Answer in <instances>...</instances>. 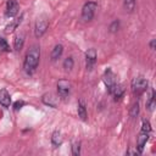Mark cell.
<instances>
[{
  "mask_svg": "<svg viewBox=\"0 0 156 156\" xmlns=\"http://www.w3.org/2000/svg\"><path fill=\"white\" fill-rule=\"evenodd\" d=\"M39 61H40V46L39 45H32L26 56H24V61H23V71L28 74V76H32L37 68H38V65H39Z\"/></svg>",
  "mask_w": 156,
  "mask_h": 156,
  "instance_id": "6da1fadb",
  "label": "cell"
},
{
  "mask_svg": "<svg viewBox=\"0 0 156 156\" xmlns=\"http://www.w3.org/2000/svg\"><path fill=\"white\" fill-rule=\"evenodd\" d=\"M96 9H98V2L96 1L88 0L87 2H84L83 7H82V20L85 21V22H90L95 16Z\"/></svg>",
  "mask_w": 156,
  "mask_h": 156,
  "instance_id": "7a4b0ae2",
  "label": "cell"
},
{
  "mask_svg": "<svg viewBox=\"0 0 156 156\" xmlns=\"http://www.w3.org/2000/svg\"><path fill=\"white\" fill-rule=\"evenodd\" d=\"M147 87H149V82L144 77H135L132 80V91L135 96L143 95L146 91Z\"/></svg>",
  "mask_w": 156,
  "mask_h": 156,
  "instance_id": "3957f363",
  "label": "cell"
},
{
  "mask_svg": "<svg viewBox=\"0 0 156 156\" xmlns=\"http://www.w3.org/2000/svg\"><path fill=\"white\" fill-rule=\"evenodd\" d=\"M48 27H49V20H48V17H45V16L38 17L37 21H35V24H34V35H35V38L43 37L44 33L46 32Z\"/></svg>",
  "mask_w": 156,
  "mask_h": 156,
  "instance_id": "277c9868",
  "label": "cell"
},
{
  "mask_svg": "<svg viewBox=\"0 0 156 156\" xmlns=\"http://www.w3.org/2000/svg\"><path fill=\"white\" fill-rule=\"evenodd\" d=\"M57 94L61 99H67L71 94V83L67 79H60L57 82Z\"/></svg>",
  "mask_w": 156,
  "mask_h": 156,
  "instance_id": "5b68a950",
  "label": "cell"
},
{
  "mask_svg": "<svg viewBox=\"0 0 156 156\" xmlns=\"http://www.w3.org/2000/svg\"><path fill=\"white\" fill-rule=\"evenodd\" d=\"M96 58H98V54L94 48H90L85 51V67L88 71H91L94 68L96 63Z\"/></svg>",
  "mask_w": 156,
  "mask_h": 156,
  "instance_id": "8992f818",
  "label": "cell"
},
{
  "mask_svg": "<svg viewBox=\"0 0 156 156\" xmlns=\"http://www.w3.org/2000/svg\"><path fill=\"white\" fill-rule=\"evenodd\" d=\"M20 11V5L17 0H7L6 7H5V16L9 18L15 17Z\"/></svg>",
  "mask_w": 156,
  "mask_h": 156,
  "instance_id": "52a82bcc",
  "label": "cell"
},
{
  "mask_svg": "<svg viewBox=\"0 0 156 156\" xmlns=\"http://www.w3.org/2000/svg\"><path fill=\"white\" fill-rule=\"evenodd\" d=\"M102 79H104V83H105V85H106L107 91L110 93L111 89L113 88V85L117 83V82H116V76H115V73L112 72L111 68H107V69L105 71V73H104V76H102Z\"/></svg>",
  "mask_w": 156,
  "mask_h": 156,
  "instance_id": "ba28073f",
  "label": "cell"
},
{
  "mask_svg": "<svg viewBox=\"0 0 156 156\" xmlns=\"http://www.w3.org/2000/svg\"><path fill=\"white\" fill-rule=\"evenodd\" d=\"M149 135H150L149 132H146L144 129H140V132L138 134V139H136V149H138L136 151L139 154H143L144 147H145V144H146V141L149 139Z\"/></svg>",
  "mask_w": 156,
  "mask_h": 156,
  "instance_id": "9c48e42d",
  "label": "cell"
},
{
  "mask_svg": "<svg viewBox=\"0 0 156 156\" xmlns=\"http://www.w3.org/2000/svg\"><path fill=\"white\" fill-rule=\"evenodd\" d=\"M0 105L4 106L5 108H9L11 105V96L6 89L0 90Z\"/></svg>",
  "mask_w": 156,
  "mask_h": 156,
  "instance_id": "30bf717a",
  "label": "cell"
},
{
  "mask_svg": "<svg viewBox=\"0 0 156 156\" xmlns=\"http://www.w3.org/2000/svg\"><path fill=\"white\" fill-rule=\"evenodd\" d=\"M62 52H63V45L62 44H56L54 46V49L51 50V54H50V60L51 61H57L61 56H62Z\"/></svg>",
  "mask_w": 156,
  "mask_h": 156,
  "instance_id": "8fae6325",
  "label": "cell"
},
{
  "mask_svg": "<svg viewBox=\"0 0 156 156\" xmlns=\"http://www.w3.org/2000/svg\"><path fill=\"white\" fill-rule=\"evenodd\" d=\"M110 94L115 98V100H119V99L123 96V94H124V88H123V85L116 83V84L113 85V88L111 89Z\"/></svg>",
  "mask_w": 156,
  "mask_h": 156,
  "instance_id": "7c38bea8",
  "label": "cell"
},
{
  "mask_svg": "<svg viewBox=\"0 0 156 156\" xmlns=\"http://www.w3.org/2000/svg\"><path fill=\"white\" fill-rule=\"evenodd\" d=\"M41 101H43L45 105L50 106V107H56V105H57V98H55V96H54L52 94H50V93L44 94L43 98H41Z\"/></svg>",
  "mask_w": 156,
  "mask_h": 156,
  "instance_id": "4fadbf2b",
  "label": "cell"
},
{
  "mask_svg": "<svg viewBox=\"0 0 156 156\" xmlns=\"http://www.w3.org/2000/svg\"><path fill=\"white\" fill-rule=\"evenodd\" d=\"M77 111H78V117L82 121H87L88 119V112H87V107L83 100L78 101V106H77Z\"/></svg>",
  "mask_w": 156,
  "mask_h": 156,
  "instance_id": "5bb4252c",
  "label": "cell"
},
{
  "mask_svg": "<svg viewBox=\"0 0 156 156\" xmlns=\"http://www.w3.org/2000/svg\"><path fill=\"white\" fill-rule=\"evenodd\" d=\"M155 104H156V93L154 89L150 90V94H149V98L146 99V108L149 111H152L154 107H155Z\"/></svg>",
  "mask_w": 156,
  "mask_h": 156,
  "instance_id": "9a60e30c",
  "label": "cell"
},
{
  "mask_svg": "<svg viewBox=\"0 0 156 156\" xmlns=\"http://www.w3.org/2000/svg\"><path fill=\"white\" fill-rule=\"evenodd\" d=\"M62 141H63V139L61 136V133L58 130H55L51 134V144H52V146L54 147H58L62 144Z\"/></svg>",
  "mask_w": 156,
  "mask_h": 156,
  "instance_id": "2e32d148",
  "label": "cell"
},
{
  "mask_svg": "<svg viewBox=\"0 0 156 156\" xmlns=\"http://www.w3.org/2000/svg\"><path fill=\"white\" fill-rule=\"evenodd\" d=\"M23 45H24V35L23 34L17 35L15 38V41H13V49L16 51H21L22 48H23Z\"/></svg>",
  "mask_w": 156,
  "mask_h": 156,
  "instance_id": "e0dca14e",
  "label": "cell"
},
{
  "mask_svg": "<svg viewBox=\"0 0 156 156\" xmlns=\"http://www.w3.org/2000/svg\"><path fill=\"white\" fill-rule=\"evenodd\" d=\"M22 20H23V15H21L20 17H17L12 23H10V24H7L6 26V32L7 33H10V32H13L21 23H22Z\"/></svg>",
  "mask_w": 156,
  "mask_h": 156,
  "instance_id": "ac0fdd59",
  "label": "cell"
},
{
  "mask_svg": "<svg viewBox=\"0 0 156 156\" xmlns=\"http://www.w3.org/2000/svg\"><path fill=\"white\" fill-rule=\"evenodd\" d=\"M136 6V0H123V7L127 12H133Z\"/></svg>",
  "mask_w": 156,
  "mask_h": 156,
  "instance_id": "d6986e66",
  "label": "cell"
},
{
  "mask_svg": "<svg viewBox=\"0 0 156 156\" xmlns=\"http://www.w3.org/2000/svg\"><path fill=\"white\" fill-rule=\"evenodd\" d=\"M62 66H63L65 71H71V69L73 68V66H74V60H73V57H72V56L66 57V58L63 60Z\"/></svg>",
  "mask_w": 156,
  "mask_h": 156,
  "instance_id": "ffe728a7",
  "label": "cell"
},
{
  "mask_svg": "<svg viewBox=\"0 0 156 156\" xmlns=\"http://www.w3.org/2000/svg\"><path fill=\"white\" fill-rule=\"evenodd\" d=\"M119 26H121V23H119L118 20L112 21V22L110 23V26H108V30H110V33H117L118 29H119Z\"/></svg>",
  "mask_w": 156,
  "mask_h": 156,
  "instance_id": "44dd1931",
  "label": "cell"
},
{
  "mask_svg": "<svg viewBox=\"0 0 156 156\" xmlns=\"http://www.w3.org/2000/svg\"><path fill=\"white\" fill-rule=\"evenodd\" d=\"M10 50L11 49H10V45L6 41V39L0 38V52H9Z\"/></svg>",
  "mask_w": 156,
  "mask_h": 156,
  "instance_id": "7402d4cb",
  "label": "cell"
},
{
  "mask_svg": "<svg viewBox=\"0 0 156 156\" xmlns=\"http://www.w3.org/2000/svg\"><path fill=\"white\" fill-rule=\"evenodd\" d=\"M80 154V141H76L72 144V155L78 156Z\"/></svg>",
  "mask_w": 156,
  "mask_h": 156,
  "instance_id": "603a6c76",
  "label": "cell"
},
{
  "mask_svg": "<svg viewBox=\"0 0 156 156\" xmlns=\"http://www.w3.org/2000/svg\"><path fill=\"white\" fill-rule=\"evenodd\" d=\"M129 113H130V117H136L138 116V113H139V104L138 102H134L132 105Z\"/></svg>",
  "mask_w": 156,
  "mask_h": 156,
  "instance_id": "cb8c5ba5",
  "label": "cell"
},
{
  "mask_svg": "<svg viewBox=\"0 0 156 156\" xmlns=\"http://www.w3.org/2000/svg\"><path fill=\"white\" fill-rule=\"evenodd\" d=\"M24 105H26L24 101H22V100L20 101V100H18V101H16V102L13 104V110H15V111H18V110L22 108V106H24Z\"/></svg>",
  "mask_w": 156,
  "mask_h": 156,
  "instance_id": "d4e9b609",
  "label": "cell"
},
{
  "mask_svg": "<svg viewBox=\"0 0 156 156\" xmlns=\"http://www.w3.org/2000/svg\"><path fill=\"white\" fill-rule=\"evenodd\" d=\"M155 45H156V39H151L150 43H149V46L151 50H155Z\"/></svg>",
  "mask_w": 156,
  "mask_h": 156,
  "instance_id": "484cf974",
  "label": "cell"
},
{
  "mask_svg": "<svg viewBox=\"0 0 156 156\" xmlns=\"http://www.w3.org/2000/svg\"><path fill=\"white\" fill-rule=\"evenodd\" d=\"M126 154H127V155H138L139 152H138L136 150H135V151H134V150H128Z\"/></svg>",
  "mask_w": 156,
  "mask_h": 156,
  "instance_id": "4316f807",
  "label": "cell"
}]
</instances>
